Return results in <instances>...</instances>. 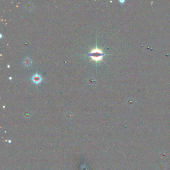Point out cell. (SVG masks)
Returning a JSON list of instances; mask_svg holds the SVG:
<instances>
[{
    "label": "cell",
    "mask_w": 170,
    "mask_h": 170,
    "mask_svg": "<svg viewBox=\"0 0 170 170\" xmlns=\"http://www.w3.org/2000/svg\"><path fill=\"white\" fill-rule=\"evenodd\" d=\"M24 64L25 65H26V66H29L31 64L32 61L30 58H26L24 60Z\"/></svg>",
    "instance_id": "3"
},
{
    "label": "cell",
    "mask_w": 170,
    "mask_h": 170,
    "mask_svg": "<svg viewBox=\"0 0 170 170\" xmlns=\"http://www.w3.org/2000/svg\"><path fill=\"white\" fill-rule=\"evenodd\" d=\"M26 10L29 11H32L33 9V5L32 3H29L28 4L26 5Z\"/></svg>",
    "instance_id": "4"
},
{
    "label": "cell",
    "mask_w": 170,
    "mask_h": 170,
    "mask_svg": "<svg viewBox=\"0 0 170 170\" xmlns=\"http://www.w3.org/2000/svg\"><path fill=\"white\" fill-rule=\"evenodd\" d=\"M102 50H100L97 47L92 50L89 54V56L91 59L96 62L102 60L104 53Z\"/></svg>",
    "instance_id": "1"
},
{
    "label": "cell",
    "mask_w": 170,
    "mask_h": 170,
    "mask_svg": "<svg viewBox=\"0 0 170 170\" xmlns=\"http://www.w3.org/2000/svg\"><path fill=\"white\" fill-rule=\"evenodd\" d=\"M32 80L35 83L38 84V83L41 82V81L42 80V78L41 76H39V75L37 74L32 76Z\"/></svg>",
    "instance_id": "2"
}]
</instances>
